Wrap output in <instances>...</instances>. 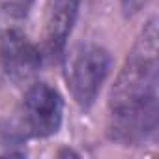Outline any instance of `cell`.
<instances>
[{
	"mask_svg": "<svg viewBox=\"0 0 159 159\" xmlns=\"http://www.w3.org/2000/svg\"><path fill=\"white\" fill-rule=\"evenodd\" d=\"M157 73V19L152 17L129 51L111 90L107 135L112 142L142 146L153 140L159 122Z\"/></svg>",
	"mask_w": 159,
	"mask_h": 159,
	"instance_id": "obj_1",
	"label": "cell"
},
{
	"mask_svg": "<svg viewBox=\"0 0 159 159\" xmlns=\"http://www.w3.org/2000/svg\"><path fill=\"white\" fill-rule=\"evenodd\" d=\"M25 6L8 4L0 8V86L4 79L23 84L38 73L43 64L39 47L21 28Z\"/></svg>",
	"mask_w": 159,
	"mask_h": 159,
	"instance_id": "obj_2",
	"label": "cell"
},
{
	"mask_svg": "<svg viewBox=\"0 0 159 159\" xmlns=\"http://www.w3.org/2000/svg\"><path fill=\"white\" fill-rule=\"evenodd\" d=\"M111 69V54L96 43L77 45L66 58V83L75 103L88 111Z\"/></svg>",
	"mask_w": 159,
	"mask_h": 159,
	"instance_id": "obj_3",
	"label": "cell"
},
{
	"mask_svg": "<svg viewBox=\"0 0 159 159\" xmlns=\"http://www.w3.org/2000/svg\"><path fill=\"white\" fill-rule=\"evenodd\" d=\"M62 118L64 99L58 94V90L47 83H36L26 90L15 122L26 139H45L58 133Z\"/></svg>",
	"mask_w": 159,
	"mask_h": 159,
	"instance_id": "obj_4",
	"label": "cell"
},
{
	"mask_svg": "<svg viewBox=\"0 0 159 159\" xmlns=\"http://www.w3.org/2000/svg\"><path fill=\"white\" fill-rule=\"evenodd\" d=\"M45 10V51L51 56H60L79 15V0H49Z\"/></svg>",
	"mask_w": 159,
	"mask_h": 159,
	"instance_id": "obj_5",
	"label": "cell"
},
{
	"mask_svg": "<svg viewBox=\"0 0 159 159\" xmlns=\"http://www.w3.org/2000/svg\"><path fill=\"white\" fill-rule=\"evenodd\" d=\"M25 133L17 122L0 120V155H25Z\"/></svg>",
	"mask_w": 159,
	"mask_h": 159,
	"instance_id": "obj_6",
	"label": "cell"
},
{
	"mask_svg": "<svg viewBox=\"0 0 159 159\" xmlns=\"http://www.w3.org/2000/svg\"><path fill=\"white\" fill-rule=\"evenodd\" d=\"M146 2H148V0H124V10H125L127 13H135V11H139Z\"/></svg>",
	"mask_w": 159,
	"mask_h": 159,
	"instance_id": "obj_7",
	"label": "cell"
},
{
	"mask_svg": "<svg viewBox=\"0 0 159 159\" xmlns=\"http://www.w3.org/2000/svg\"><path fill=\"white\" fill-rule=\"evenodd\" d=\"M28 2H32V0H19V2H17V4H21V6H26Z\"/></svg>",
	"mask_w": 159,
	"mask_h": 159,
	"instance_id": "obj_8",
	"label": "cell"
}]
</instances>
